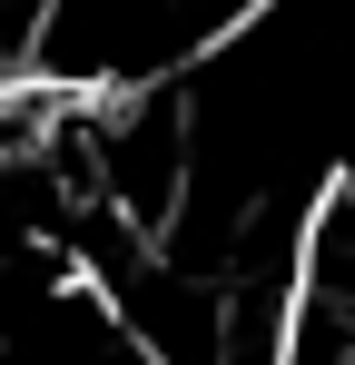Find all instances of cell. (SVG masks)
I'll return each instance as SVG.
<instances>
[{
  "label": "cell",
  "mask_w": 355,
  "mask_h": 365,
  "mask_svg": "<svg viewBox=\"0 0 355 365\" xmlns=\"http://www.w3.org/2000/svg\"><path fill=\"white\" fill-rule=\"evenodd\" d=\"M296 297L326 336H355V178H336L306 207V237H296Z\"/></svg>",
  "instance_id": "obj_1"
}]
</instances>
